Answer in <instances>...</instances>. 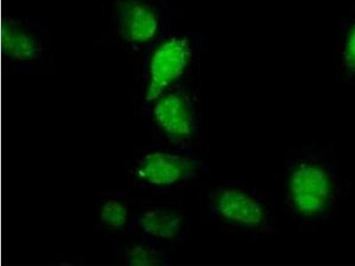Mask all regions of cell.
Masks as SVG:
<instances>
[{
  "label": "cell",
  "instance_id": "6da1fadb",
  "mask_svg": "<svg viewBox=\"0 0 355 266\" xmlns=\"http://www.w3.org/2000/svg\"><path fill=\"white\" fill-rule=\"evenodd\" d=\"M288 193L300 213L315 216L324 211L331 202V177L316 164L301 163L291 174Z\"/></svg>",
  "mask_w": 355,
  "mask_h": 266
},
{
  "label": "cell",
  "instance_id": "7a4b0ae2",
  "mask_svg": "<svg viewBox=\"0 0 355 266\" xmlns=\"http://www.w3.org/2000/svg\"><path fill=\"white\" fill-rule=\"evenodd\" d=\"M191 48L184 37H174L161 44L152 56L150 78L146 99H159L164 91L183 75L188 66Z\"/></svg>",
  "mask_w": 355,
  "mask_h": 266
},
{
  "label": "cell",
  "instance_id": "3957f363",
  "mask_svg": "<svg viewBox=\"0 0 355 266\" xmlns=\"http://www.w3.org/2000/svg\"><path fill=\"white\" fill-rule=\"evenodd\" d=\"M211 207L224 220L250 230L261 227L266 220L264 207L248 193L236 188L216 190Z\"/></svg>",
  "mask_w": 355,
  "mask_h": 266
},
{
  "label": "cell",
  "instance_id": "277c9868",
  "mask_svg": "<svg viewBox=\"0 0 355 266\" xmlns=\"http://www.w3.org/2000/svg\"><path fill=\"white\" fill-rule=\"evenodd\" d=\"M114 21L119 36L133 46L150 42L158 30V18L153 8L138 0L117 2Z\"/></svg>",
  "mask_w": 355,
  "mask_h": 266
},
{
  "label": "cell",
  "instance_id": "5b68a950",
  "mask_svg": "<svg viewBox=\"0 0 355 266\" xmlns=\"http://www.w3.org/2000/svg\"><path fill=\"white\" fill-rule=\"evenodd\" d=\"M194 170L188 158L166 153L146 155L138 161L135 175L141 181L154 186L173 185L185 179Z\"/></svg>",
  "mask_w": 355,
  "mask_h": 266
},
{
  "label": "cell",
  "instance_id": "8992f818",
  "mask_svg": "<svg viewBox=\"0 0 355 266\" xmlns=\"http://www.w3.org/2000/svg\"><path fill=\"white\" fill-rule=\"evenodd\" d=\"M157 125L173 137L191 135L196 128L194 114L183 94L174 93L157 99L153 109Z\"/></svg>",
  "mask_w": 355,
  "mask_h": 266
},
{
  "label": "cell",
  "instance_id": "52a82bcc",
  "mask_svg": "<svg viewBox=\"0 0 355 266\" xmlns=\"http://www.w3.org/2000/svg\"><path fill=\"white\" fill-rule=\"evenodd\" d=\"M2 40L5 55L14 61H36L43 56L40 37L14 19L6 22Z\"/></svg>",
  "mask_w": 355,
  "mask_h": 266
},
{
  "label": "cell",
  "instance_id": "ba28073f",
  "mask_svg": "<svg viewBox=\"0 0 355 266\" xmlns=\"http://www.w3.org/2000/svg\"><path fill=\"white\" fill-rule=\"evenodd\" d=\"M182 218L172 212L162 210L146 211L139 220V224L148 236L171 239L182 227Z\"/></svg>",
  "mask_w": 355,
  "mask_h": 266
},
{
  "label": "cell",
  "instance_id": "9c48e42d",
  "mask_svg": "<svg viewBox=\"0 0 355 266\" xmlns=\"http://www.w3.org/2000/svg\"><path fill=\"white\" fill-rule=\"evenodd\" d=\"M101 220L109 227H123L128 220V209L121 202L110 200L101 207Z\"/></svg>",
  "mask_w": 355,
  "mask_h": 266
},
{
  "label": "cell",
  "instance_id": "30bf717a",
  "mask_svg": "<svg viewBox=\"0 0 355 266\" xmlns=\"http://www.w3.org/2000/svg\"><path fill=\"white\" fill-rule=\"evenodd\" d=\"M125 256L128 264L133 266L158 265L160 262L159 256L155 250L144 246L135 247L128 250Z\"/></svg>",
  "mask_w": 355,
  "mask_h": 266
},
{
  "label": "cell",
  "instance_id": "8fae6325",
  "mask_svg": "<svg viewBox=\"0 0 355 266\" xmlns=\"http://www.w3.org/2000/svg\"><path fill=\"white\" fill-rule=\"evenodd\" d=\"M343 62L348 71L355 72V26L351 30L345 44Z\"/></svg>",
  "mask_w": 355,
  "mask_h": 266
}]
</instances>
